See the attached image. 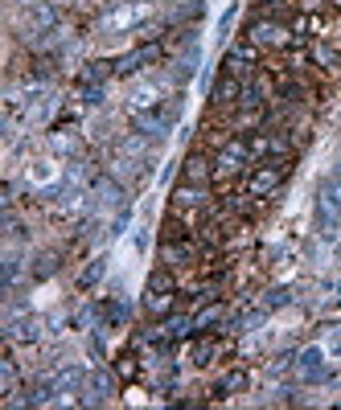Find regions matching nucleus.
Listing matches in <instances>:
<instances>
[{"mask_svg": "<svg viewBox=\"0 0 341 410\" xmlns=\"http://www.w3.org/2000/svg\"><path fill=\"white\" fill-rule=\"evenodd\" d=\"M82 386V369H62V373H58V378H54V390H58V394H74V390Z\"/></svg>", "mask_w": 341, "mask_h": 410, "instance_id": "15", "label": "nucleus"}, {"mask_svg": "<svg viewBox=\"0 0 341 410\" xmlns=\"http://www.w3.org/2000/svg\"><path fill=\"white\" fill-rule=\"evenodd\" d=\"M333 300L341 304V279H333Z\"/></svg>", "mask_w": 341, "mask_h": 410, "instance_id": "28", "label": "nucleus"}, {"mask_svg": "<svg viewBox=\"0 0 341 410\" xmlns=\"http://www.w3.org/2000/svg\"><path fill=\"white\" fill-rule=\"evenodd\" d=\"M144 17H152V8H148V4H140V0H123V4L111 8V13H103V17H99V29H111V33H120V29H136Z\"/></svg>", "mask_w": 341, "mask_h": 410, "instance_id": "2", "label": "nucleus"}, {"mask_svg": "<svg viewBox=\"0 0 341 410\" xmlns=\"http://www.w3.org/2000/svg\"><path fill=\"white\" fill-rule=\"evenodd\" d=\"M210 357H214V345H210V340H197V345H194V361L206 365Z\"/></svg>", "mask_w": 341, "mask_h": 410, "instance_id": "23", "label": "nucleus"}, {"mask_svg": "<svg viewBox=\"0 0 341 410\" xmlns=\"http://www.w3.org/2000/svg\"><path fill=\"white\" fill-rule=\"evenodd\" d=\"M54 177H58V165L54 160H33L29 165V185H37V189L54 185Z\"/></svg>", "mask_w": 341, "mask_h": 410, "instance_id": "12", "label": "nucleus"}, {"mask_svg": "<svg viewBox=\"0 0 341 410\" xmlns=\"http://www.w3.org/2000/svg\"><path fill=\"white\" fill-rule=\"evenodd\" d=\"M156 58H161V46H140V49L123 53L120 62H116V74H120V78H132V74H140L148 62H156Z\"/></svg>", "mask_w": 341, "mask_h": 410, "instance_id": "5", "label": "nucleus"}, {"mask_svg": "<svg viewBox=\"0 0 341 410\" xmlns=\"http://www.w3.org/2000/svg\"><path fill=\"white\" fill-rule=\"evenodd\" d=\"M243 95V87L230 78V74H222L218 78V87H214V103H235V98Z\"/></svg>", "mask_w": 341, "mask_h": 410, "instance_id": "14", "label": "nucleus"}, {"mask_svg": "<svg viewBox=\"0 0 341 410\" xmlns=\"http://www.w3.org/2000/svg\"><path fill=\"white\" fill-rule=\"evenodd\" d=\"M296 378H300V382H309V386H321V382H329V378H333V361L325 357V349H321V345H309V349H300V353H296Z\"/></svg>", "mask_w": 341, "mask_h": 410, "instance_id": "1", "label": "nucleus"}, {"mask_svg": "<svg viewBox=\"0 0 341 410\" xmlns=\"http://www.w3.org/2000/svg\"><path fill=\"white\" fill-rule=\"evenodd\" d=\"M337 4H341V0H337Z\"/></svg>", "mask_w": 341, "mask_h": 410, "instance_id": "31", "label": "nucleus"}, {"mask_svg": "<svg viewBox=\"0 0 341 410\" xmlns=\"http://www.w3.org/2000/svg\"><path fill=\"white\" fill-rule=\"evenodd\" d=\"M197 201H202V189H194V185L177 189V205H197Z\"/></svg>", "mask_w": 341, "mask_h": 410, "instance_id": "22", "label": "nucleus"}, {"mask_svg": "<svg viewBox=\"0 0 341 410\" xmlns=\"http://www.w3.org/2000/svg\"><path fill=\"white\" fill-rule=\"evenodd\" d=\"M259 4H284V0H259Z\"/></svg>", "mask_w": 341, "mask_h": 410, "instance_id": "30", "label": "nucleus"}, {"mask_svg": "<svg viewBox=\"0 0 341 410\" xmlns=\"http://www.w3.org/2000/svg\"><path fill=\"white\" fill-rule=\"evenodd\" d=\"M321 193H325V197H329V201H333V205L341 210V165H337L333 172H329V181L321 185Z\"/></svg>", "mask_w": 341, "mask_h": 410, "instance_id": "18", "label": "nucleus"}, {"mask_svg": "<svg viewBox=\"0 0 341 410\" xmlns=\"http://www.w3.org/2000/svg\"><path fill=\"white\" fill-rule=\"evenodd\" d=\"M321 349H325V357H329V361L337 365L341 361V328H329L325 340H321Z\"/></svg>", "mask_w": 341, "mask_h": 410, "instance_id": "16", "label": "nucleus"}, {"mask_svg": "<svg viewBox=\"0 0 341 410\" xmlns=\"http://www.w3.org/2000/svg\"><path fill=\"white\" fill-rule=\"evenodd\" d=\"M54 255H42V259H37V267H33V279H49V275H54Z\"/></svg>", "mask_w": 341, "mask_h": 410, "instance_id": "21", "label": "nucleus"}, {"mask_svg": "<svg viewBox=\"0 0 341 410\" xmlns=\"http://www.w3.org/2000/svg\"><path fill=\"white\" fill-rule=\"evenodd\" d=\"M185 177H190V181H206V177H210L206 160H202V156H190V160H185Z\"/></svg>", "mask_w": 341, "mask_h": 410, "instance_id": "19", "label": "nucleus"}, {"mask_svg": "<svg viewBox=\"0 0 341 410\" xmlns=\"http://www.w3.org/2000/svg\"><path fill=\"white\" fill-rule=\"evenodd\" d=\"M161 103H165L161 82H136V87L128 91V107H132V115H140V111H156Z\"/></svg>", "mask_w": 341, "mask_h": 410, "instance_id": "4", "label": "nucleus"}, {"mask_svg": "<svg viewBox=\"0 0 341 410\" xmlns=\"http://www.w3.org/2000/svg\"><path fill=\"white\" fill-rule=\"evenodd\" d=\"M284 172H288V165H264V169L251 177V197H268L284 181Z\"/></svg>", "mask_w": 341, "mask_h": 410, "instance_id": "8", "label": "nucleus"}, {"mask_svg": "<svg viewBox=\"0 0 341 410\" xmlns=\"http://www.w3.org/2000/svg\"><path fill=\"white\" fill-rule=\"evenodd\" d=\"M103 263H107V259H95V267H87V275H82V288H91L99 275H103Z\"/></svg>", "mask_w": 341, "mask_h": 410, "instance_id": "26", "label": "nucleus"}, {"mask_svg": "<svg viewBox=\"0 0 341 410\" xmlns=\"http://www.w3.org/2000/svg\"><path fill=\"white\" fill-rule=\"evenodd\" d=\"M4 340L8 345H33V340H42V320L37 316H8V324H4Z\"/></svg>", "mask_w": 341, "mask_h": 410, "instance_id": "3", "label": "nucleus"}, {"mask_svg": "<svg viewBox=\"0 0 341 410\" xmlns=\"http://www.w3.org/2000/svg\"><path fill=\"white\" fill-rule=\"evenodd\" d=\"M243 386H247V373H243V369H235V373L222 382V390H243Z\"/></svg>", "mask_w": 341, "mask_h": 410, "instance_id": "27", "label": "nucleus"}, {"mask_svg": "<svg viewBox=\"0 0 341 410\" xmlns=\"http://www.w3.org/2000/svg\"><path fill=\"white\" fill-rule=\"evenodd\" d=\"M251 41L255 46H288V29L275 21H255L251 25Z\"/></svg>", "mask_w": 341, "mask_h": 410, "instance_id": "9", "label": "nucleus"}, {"mask_svg": "<svg viewBox=\"0 0 341 410\" xmlns=\"http://www.w3.org/2000/svg\"><path fill=\"white\" fill-rule=\"evenodd\" d=\"M17 279H21V255L8 250V255H4V288H13Z\"/></svg>", "mask_w": 341, "mask_h": 410, "instance_id": "17", "label": "nucleus"}, {"mask_svg": "<svg viewBox=\"0 0 341 410\" xmlns=\"http://www.w3.org/2000/svg\"><path fill=\"white\" fill-rule=\"evenodd\" d=\"M284 304H288V291H284V288L268 291V300H264V308H284Z\"/></svg>", "mask_w": 341, "mask_h": 410, "instance_id": "24", "label": "nucleus"}, {"mask_svg": "<svg viewBox=\"0 0 341 410\" xmlns=\"http://www.w3.org/2000/svg\"><path fill=\"white\" fill-rule=\"evenodd\" d=\"M29 25H33V29H54V25H58L54 4H33V8H29Z\"/></svg>", "mask_w": 341, "mask_h": 410, "instance_id": "13", "label": "nucleus"}, {"mask_svg": "<svg viewBox=\"0 0 341 410\" xmlns=\"http://www.w3.org/2000/svg\"><path fill=\"white\" fill-rule=\"evenodd\" d=\"M300 4H304V8H309V13H313V8H317L321 0H300Z\"/></svg>", "mask_w": 341, "mask_h": 410, "instance_id": "29", "label": "nucleus"}, {"mask_svg": "<svg viewBox=\"0 0 341 410\" xmlns=\"http://www.w3.org/2000/svg\"><path fill=\"white\" fill-rule=\"evenodd\" d=\"M111 390H116V382H111V373H103V369H95V373L87 378V402H107V398H111Z\"/></svg>", "mask_w": 341, "mask_h": 410, "instance_id": "10", "label": "nucleus"}, {"mask_svg": "<svg viewBox=\"0 0 341 410\" xmlns=\"http://www.w3.org/2000/svg\"><path fill=\"white\" fill-rule=\"evenodd\" d=\"M54 148H58V152H78V140L66 132V136H54Z\"/></svg>", "mask_w": 341, "mask_h": 410, "instance_id": "25", "label": "nucleus"}, {"mask_svg": "<svg viewBox=\"0 0 341 410\" xmlns=\"http://www.w3.org/2000/svg\"><path fill=\"white\" fill-rule=\"evenodd\" d=\"M247 156H251V152H247V144H239V140H230V144H226V148L218 152V160H214V165H218V172H222V177H235V172H243Z\"/></svg>", "mask_w": 341, "mask_h": 410, "instance_id": "7", "label": "nucleus"}, {"mask_svg": "<svg viewBox=\"0 0 341 410\" xmlns=\"http://www.w3.org/2000/svg\"><path fill=\"white\" fill-rule=\"evenodd\" d=\"M313 222H317V230L325 234V238H333L341 230V210L329 201L325 193H317V205H313Z\"/></svg>", "mask_w": 341, "mask_h": 410, "instance_id": "6", "label": "nucleus"}, {"mask_svg": "<svg viewBox=\"0 0 341 410\" xmlns=\"http://www.w3.org/2000/svg\"><path fill=\"white\" fill-rule=\"evenodd\" d=\"M218 320H222V308H206L202 316H194V328H197V333H206V328H210V324H218Z\"/></svg>", "mask_w": 341, "mask_h": 410, "instance_id": "20", "label": "nucleus"}, {"mask_svg": "<svg viewBox=\"0 0 341 410\" xmlns=\"http://www.w3.org/2000/svg\"><path fill=\"white\" fill-rule=\"evenodd\" d=\"M247 66H255V41H247V46H235L226 53V74H239Z\"/></svg>", "mask_w": 341, "mask_h": 410, "instance_id": "11", "label": "nucleus"}]
</instances>
